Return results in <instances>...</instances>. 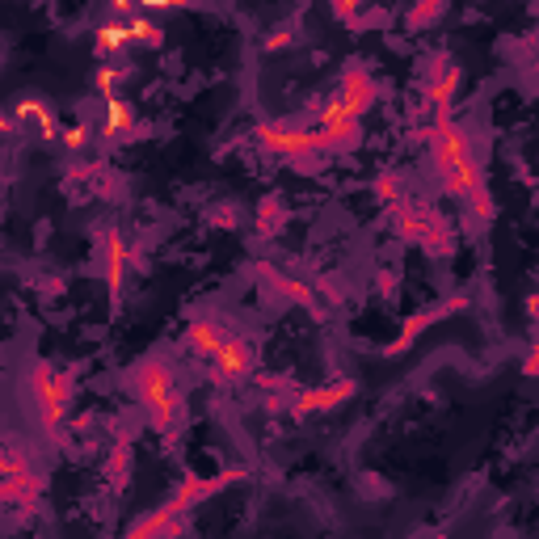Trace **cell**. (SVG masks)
<instances>
[{"label":"cell","instance_id":"cell-1","mask_svg":"<svg viewBox=\"0 0 539 539\" xmlns=\"http://www.w3.org/2000/svg\"><path fill=\"white\" fill-rule=\"evenodd\" d=\"M422 148L430 156V177L438 190L464 211V232L485 236L497 219V203L489 190V169L472 144V131L459 118H430L422 127Z\"/></svg>","mask_w":539,"mask_h":539},{"label":"cell","instance_id":"cell-2","mask_svg":"<svg viewBox=\"0 0 539 539\" xmlns=\"http://www.w3.org/2000/svg\"><path fill=\"white\" fill-rule=\"evenodd\" d=\"M118 384H123V392L135 401L139 417H144V426L152 434H161L169 447L182 443L186 426H190V388H186L182 363H177L173 350L139 354L135 363L123 367Z\"/></svg>","mask_w":539,"mask_h":539},{"label":"cell","instance_id":"cell-3","mask_svg":"<svg viewBox=\"0 0 539 539\" xmlns=\"http://www.w3.org/2000/svg\"><path fill=\"white\" fill-rule=\"evenodd\" d=\"M22 401L34 434L43 447H68L72 438V405H76V367L55 358H30L22 379Z\"/></svg>","mask_w":539,"mask_h":539},{"label":"cell","instance_id":"cell-4","mask_svg":"<svg viewBox=\"0 0 539 539\" xmlns=\"http://www.w3.org/2000/svg\"><path fill=\"white\" fill-rule=\"evenodd\" d=\"M51 489L47 455L34 438L0 430V510H38Z\"/></svg>","mask_w":539,"mask_h":539},{"label":"cell","instance_id":"cell-5","mask_svg":"<svg viewBox=\"0 0 539 539\" xmlns=\"http://www.w3.org/2000/svg\"><path fill=\"white\" fill-rule=\"evenodd\" d=\"M375 64L350 55L342 72H337V85L329 89V97H316L308 106V123H346V118H367L379 102H384V85L375 81Z\"/></svg>","mask_w":539,"mask_h":539},{"label":"cell","instance_id":"cell-6","mask_svg":"<svg viewBox=\"0 0 539 539\" xmlns=\"http://www.w3.org/2000/svg\"><path fill=\"white\" fill-rule=\"evenodd\" d=\"M253 148L266 156L270 165H283L299 177L325 173L329 156L312 148V123L308 118H270V123L253 127Z\"/></svg>","mask_w":539,"mask_h":539},{"label":"cell","instance_id":"cell-7","mask_svg":"<svg viewBox=\"0 0 539 539\" xmlns=\"http://www.w3.org/2000/svg\"><path fill=\"white\" fill-rule=\"evenodd\" d=\"M257 367H262V350H257V337L245 325H236L224 342L203 358V363H194L198 379L219 388V392H241Z\"/></svg>","mask_w":539,"mask_h":539},{"label":"cell","instance_id":"cell-8","mask_svg":"<svg viewBox=\"0 0 539 539\" xmlns=\"http://www.w3.org/2000/svg\"><path fill=\"white\" fill-rule=\"evenodd\" d=\"M468 72L451 51H430L417 59V114L426 118H455L459 93H464Z\"/></svg>","mask_w":539,"mask_h":539},{"label":"cell","instance_id":"cell-9","mask_svg":"<svg viewBox=\"0 0 539 539\" xmlns=\"http://www.w3.org/2000/svg\"><path fill=\"white\" fill-rule=\"evenodd\" d=\"M131 245H135V241L114 224V219H102V224H93V266H97V274H102L114 312L123 308V287H127V278L135 274V270H131Z\"/></svg>","mask_w":539,"mask_h":539},{"label":"cell","instance_id":"cell-10","mask_svg":"<svg viewBox=\"0 0 539 539\" xmlns=\"http://www.w3.org/2000/svg\"><path fill=\"white\" fill-rule=\"evenodd\" d=\"M249 481V468L236 464V468H219V472H182V481H177V489L165 497V510L169 514H190L194 506L211 502V497H219L224 489L232 485H245Z\"/></svg>","mask_w":539,"mask_h":539},{"label":"cell","instance_id":"cell-11","mask_svg":"<svg viewBox=\"0 0 539 539\" xmlns=\"http://www.w3.org/2000/svg\"><path fill=\"white\" fill-rule=\"evenodd\" d=\"M468 308H472V291H455V295L434 299V304H426V308H417L409 321H405V329L396 333V342L384 346V358H405L417 342H422V333H430L434 325L451 321V316H464Z\"/></svg>","mask_w":539,"mask_h":539},{"label":"cell","instance_id":"cell-12","mask_svg":"<svg viewBox=\"0 0 539 539\" xmlns=\"http://www.w3.org/2000/svg\"><path fill=\"white\" fill-rule=\"evenodd\" d=\"M241 325L232 312H224V308H215V304H194L190 312H186V329H182V337H177V346H182L194 363H203V358L224 342V337Z\"/></svg>","mask_w":539,"mask_h":539},{"label":"cell","instance_id":"cell-13","mask_svg":"<svg viewBox=\"0 0 539 539\" xmlns=\"http://www.w3.org/2000/svg\"><path fill=\"white\" fill-rule=\"evenodd\" d=\"M249 278H253L257 295H262L266 304H274V308H304L308 312L316 304L312 283L291 278L283 266H274V262H249Z\"/></svg>","mask_w":539,"mask_h":539},{"label":"cell","instance_id":"cell-14","mask_svg":"<svg viewBox=\"0 0 539 539\" xmlns=\"http://www.w3.org/2000/svg\"><path fill=\"white\" fill-rule=\"evenodd\" d=\"M354 396H358L354 375H337V379H329V384H316V388H295L287 396V417H295V422L325 417V413H337L342 405H350Z\"/></svg>","mask_w":539,"mask_h":539},{"label":"cell","instance_id":"cell-15","mask_svg":"<svg viewBox=\"0 0 539 539\" xmlns=\"http://www.w3.org/2000/svg\"><path fill=\"white\" fill-rule=\"evenodd\" d=\"M97 131V144H131V139H139L148 127L135 118V110L123 102V93H110L102 97V118L93 123Z\"/></svg>","mask_w":539,"mask_h":539},{"label":"cell","instance_id":"cell-16","mask_svg":"<svg viewBox=\"0 0 539 539\" xmlns=\"http://www.w3.org/2000/svg\"><path fill=\"white\" fill-rule=\"evenodd\" d=\"M367 139V118H346V123H312V148L337 161V156H350L363 148Z\"/></svg>","mask_w":539,"mask_h":539},{"label":"cell","instance_id":"cell-17","mask_svg":"<svg viewBox=\"0 0 539 539\" xmlns=\"http://www.w3.org/2000/svg\"><path fill=\"white\" fill-rule=\"evenodd\" d=\"M430 211H434V203H430V198H426L422 190H405L401 198H396V203H388V207H384L392 232L401 236L405 245H417V236H422Z\"/></svg>","mask_w":539,"mask_h":539},{"label":"cell","instance_id":"cell-18","mask_svg":"<svg viewBox=\"0 0 539 539\" xmlns=\"http://www.w3.org/2000/svg\"><path fill=\"white\" fill-rule=\"evenodd\" d=\"M127 539H186L190 535V514H169L165 506H156L148 514L131 518L123 527Z\"/></svg>","mask_w":539,"mask_h":539},{"label":"cell","instance_id":"cell-19","mask_svg":"<svg viewBox=\"0 0 539 539\" xmlns=\"http://www.w3.org/2000/svg\"><path fill=\"white\" fill-rule=\"evenodd\" d=\"M417 249H422L426 257H434V262H451V257L459 253V228H455V219L447 211H430L426 219V228L422 236H417Z\"/></svg>","mask_w":539,"mask_h":539},{"label":"cell","instance_id":"cell-20","mask_svg":"<svg viewBox=\"0 0 539 539\" xmlns=\"http://www.w3.org/2000/svg\"><path fill=\"white\" fill-rule=\"evenodd\" d=\"M13 118H17V131L38 139V144H55L59 139V123H55V114L47 110L43 97H17Z\"/></svg>","mask_w":539,"mask_h":539},{"label":"cell","instance_id":"cell-21","mask_svg":"<svg viewBox=\"0 0 539 539\" xmlns=\"http://www.w3.org/2000/svg\"><path fill=\"white\" fill-rule=\"evenodd\" d=\"M131 472H135V447H131V438L127 434H118L106 459H102V481L114 489V493H127L131 489Z\"/></svg>","mask_w":539,"mask_h":539},{"label":"cell","instance_id":"cell-22","mask_svg":"<svg viewBox=\"0 0 539 539\" xmlns=\"http://www.w3.org/2000/svg\"><path fill=\"white\" fill-rule=\"evenodd\" d=\"M287 219H291V211H287V198L283 194H266L262 203H257V211H253V232H257V241H278V236L287 232Z\"/></svg>","mask_w":539,"mask_h":539},{"label":"cell","instance_id":"cell-23","mask_svg":"<svg viewBox=\"0 0 539 539\" xmlns=\"http://www.w3.org/2000/svg\"><path fill=\"white\" fill-rule=\"evenodd\" d=\"M127 47H131L127 17H106V22L93 30V55H97V64H110V59H118Z\"/></svg>","mask_w":539,"mask_h":539},{"label":"cell","instance_id":"cell-24","mask_svg":"<svg viewBox=\"0 0 539 539\" xmlns=\"http://www.w3.org/2000/svg\"><path fill=\"white\" fill-rule=\"evenodd\" d=\"M405 190H413V177L405 173V169H396V165H388V169H379L375 177H371V198L379 207H388V203H396Z\"/></svg>","mask_w":539,"mask_h":539},{"label":"cell","instance_id":"cell-25","mask_svg":"<svg viewBox=\"0 0 539 539\" xmlns=\"http://www.w3.org/2000/svg\"><path fill=\"white\" fill-rule=\"evenodd\" d=\"M447 9H451V0H409V9H405V30H413V34L434 30V26L447 17Z\"/></svg>","mask_w":539,"mask_h":539},{"label":"cell","instance_id":"cell-26","mask_svg":"<svg viewBox=\"0 0 539 539\" xmlns=\"http://www.w3.org/2000/svg\"><path fill=\"white\" fill-rule=\"evenodd\" d=\"M312 291H316V299H321L325 308H333V312L350 304V283H346V278L337 274V270H321V274H316V278H312Z\"/></svg>","mask_w":539,"mask_h":539},{"label":"cell","instance_id":"cell-27","mask_svg":"<svg viewBox=\"0 0 539 539\" xmlns=\"http://www.w3.org/2000/svg\"><path fill=\"white\" fill-rule=\"evenodd\" d=\"M127 38H131V47H144V51L165 47V30L152 22V13H139V9L127 17Z\"/></svg>","mask_w":539,"mask_h":539},{"label":"cell","instance_id":"cell-28","mask_svg":"<svg viewBox=\"0 0 539 539\" xmlns=\"http://www.w3.org/2000/svg\"><path fill=\"white\" fill-rule=\"evenodd\" d=\"M59 144H64L68 156H85L97 144V131H93L89 118H81V123H68L64 131H59Z\"/></svg>","mask_w":539,"mask_h":539},{"label":"cell","instance_id":"cell-29","mask_svg":"<svg viewBox=\"0 0 539 539\" xmlns=\"http://www.w3.org/2000/svg\"><path fill=\"white\" fill-rule=\"evenodd\" d=\"M299 26H304V22H299V17H291V22H278L266 38H262V51L266 55H278V51H291L295 43H299Z\"/></svg>","mask_w":539,"mask_h":539},{"label":"cell","instance_id":"cell-30","mask_svg":"<svg viewBox=\"0 0 539 539\" xmlns=\"http://www.w3.org/2000/svg\"><path fill=\"white\" fill-rule=\"evenodd\" d=\"M110 161L106 156H97V161H85V156H72V165L64 169V186H93V177L102 173Z\"/></svg>","mask_w":539,"mask_h":539},{"label":"cell","instance_id":"cell-31","mask_svg":"<svg viewBox=\"0 0 539 539\" xmlns=\"http://www.w3.org/2000/svg\"><path fill=\"white\" fill-rule=\"evenodd\" d=\"M123 81H127V68L118 64V59H110V64H102V68L93 72V93L97 97H110V93L123 89Z\"/></svg>","mask_w":539,"mask_h":539},{"label":"cell","instance_id":"cell-32","mask_svg":"<svg viewBox=\"0 0 539 539\" xmlns=\"http://www.w3.org/2000/svg\"><path fill=\"white\" fill-rule=\"evenodd\" d=\"M139 13H186V9H211V0H135Z\"/></svg>","mask_w":539,"mask_h":539},{"label":"cell","instance_id":"cell-33","mask_svg":"<svg viewBox=\"0 0 539 539\" xmlns=\"http://www.w3.org/2000/svg\"><path fill=\"white\" fill-rule=\"evenodd\" d=\"M249 384H257V388H262V392H287V396H291V392L299 388L291 375H278V371H262V367L253 371V379H249Z\"/></svg>","mask_w":539,"mask_h":539},{"label":"cell","instance_id":"cell-34","mask_svg":"<svg viewBox=\"0 0 539 539\" xmlns=\"http://www.w3.org/2000/svg\"><path fill=\"white\" fill-rule=\"evenodd\" d=\"M388 22H392V17H388L384 9H375V5H367V9H363V13H358V17H354V22H350L346 30H350V34H367V30H384Z\"/></svg>","mask_w":539,"mask_h":539},{"label":"cell","instance_id":"cell-35","mask_svg":"<svg viewBox=\"0 0 539 539\" xmlns=\"http://www.w3.org/2000/svg\"><path fill=\"white\" fill-rule=\"evenodd\" d=\"M371 5V0H325V9H329V17L333 22H342V26H350L358 13H363Z\"/></svg>","mask_w":539,"mask_h":539},{"label":"cell","instance_id":"cell-36","mask_svg":"<svg viewBox=\"0 0 539 539\" xmlns=\"http://www.w3.org/2000/svg\"><path fill=\"white\" fill-rule=\"evenodd\" d=\"M93 190H97V194H102L106 203H110V198H118V194H123V177L114 173V165H106L102 173L93 177Z\"/></svg>","mask_w":539,"mask_h":539},{"label":"cell","instance_id":"cell-37","mask_svg":"<svg viewBox=\"0 0 539 539\" xmlns=\"http://www.w3.org/2000/svg\"><path fill=\"white\" fill-rule=\"evenodd\" d=\"M207 224L211 228H241V211H236V203H224L207 215Z\"/></svg>","mask_w":539,"mask_h":539},{"label":"cell","instance_id":"cell-38","mask_svg":"<svg viewBox=\"0 0 539 539\" xmlns=\"http://www.w3.org/2000/svg\"><path fill=\"white\" fill-rule=\"evenodd\" d=\"M523 375H527V379L539 375V346H535V337L527 342V354H523Z\"/></svg>","mask_w":539,"mask_h":539},{"label":"cell","instance_id":"cell-39","mask_svg":"<svg viewBox=\"0 0 539 539\" xmlns=\"http://www.w3.org/2000/svg\"><path fill=\"white\" fill-rule=\"evenodd\" d=\"M106 9H110V17H131L135 0H106Z\"/></svg>","mask_w":539,"mask_h":539},{"label":"cell","instance_id":"cell-40","mask_svg":"<svg viewBox=\"0 0 539 539\" xmlns=\"http://www.w3.org/2000/svg\"><path fill=\"white\" fill-rule=\"evenodd\" d=\"M13 135H22V131H17V118L0 110V139H13Z\"/></svg>","mask_w":539,"mask_h":539},{"label":"cell","instance_id":"cell-41","mask_svg":"<svg viewBox=\"0 0 539 539\" xmlns=\"http://www.w3.org/2000/svg\"><path fill=\"white\" fill-rule=\"evenodd\" d=\"M379 291L392 295V291H396V274H379Z\"/></svg>","mask_w":539,"mask_h":539}]
</instances>
